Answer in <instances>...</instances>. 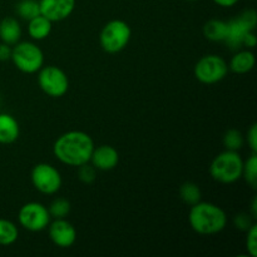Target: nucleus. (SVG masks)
Here are the masks:
<instances>
[{"mask_svg":"<svg viewBox=\"0 0 257 257\" xmlns=\"http://www.w3.org/2000/svg\"><path fill=\"white\" fill-rule=\"evenodd\" d=\"M94 150L92 137L82 131H70L64 133L54 142L53 152L62 163L72 167L88 163Z\"/></svg>","mask_w":257,"mask_h":257,"instance_id":"1","label":"nucleus"},{"mask_svg":"<svg viewBox=\"0 0 257 257\" xmlns=\"http://www.w3.org/2000/svg\"><path fill=\"white\" fill-rule=\"evenodd\" d=\"M188 221L195 232L200 235H216L225 230L227 225L226 212L211 202H198L191 206Z\"/></svg>","mask_w":257,"mask_h":257,"instance_id":"2","label":"nucleus"},{"mask_svg":"<svg viewBox=\"0 0 257 257\" xmlns=\"http://www.w3.org/2000/svg\"><path fill=\"white\" fill-rule=\"evenodd\" d=\"M243 161L236 151H228L220 153L213 158L210 166V175L220 183H233L242 177Z\"/></svg>","mask_w":257,"mask_h":257,"instance_id":"3","label":"nucleus"},{"mask_svg":"<svg viewBox=\"0 0 257 257\" xmlns=\"http://www.w3.org/2000/svg\"><path fill=\"white\" fill-rule=\"evenodd\" d=\"M132 35L130 25L119 19L110 20L103 27L99 35L100 47L109 54H115L128 45Z\"/></svg>","mask_w":257,"mask_h":257,"instance_id":"4","label":"nucleus"},{"mask_svg":"<svg viewBox=\"0 0 257 257\" xmlns=\"http://www.w3.org/2000/svg\"><path fill=\"white\" fill-rule=\"evenodd\" d=\"M10 59L20 72L27 74L39 72L44 64V54L42 49L32 42H18L13 48Z\"/></svg>","mask_w":257,"mask_h":257,"instance_id":"5","label":"nucleus"},{"mask_svg":"<svg viewBox=\"0 0 257 257\" xmlns=\"http://www.w3.org/2000/svg\"><path fill=\"white\" fill-rule=\"evenodd\" d=\"M257 24V14L253 9H245L237 17L227 22V34H226V45L231 50H237L243 47V38L246 33L255 32Z\"/></svg>","mask_w":257,"mask_h":257,"instance_id":"6","label":"nucleus"},{"mask_svg":"<svg viewBox=\"0 0 257 257\" xmlns=\"http://www.w3.org/2000/svg\"><path fill=\"white\" fill-rule=\"evenodd\" d=\"M38 84L47 95L53 98L63 97L69 88V79L60 68L47 65L39 69Z\"/></svg>","mask_w":257,"mask_h":257,"instance_id":"7","label":"nucleus"},{"mask_svg":"<svg viewBox=\"0 0 257 257\" xmlns=\"http://www.w3.org/2000/svg\"><path fill=\"white\" fill-rule=\"evenodd\" d=\"M228 65L223 58L208 54L201 58L195 65V77L203 84H215L227 75Z\"/></svg>","mask_w":257,"mask_h":257,"instance_id":"8","label":"nucleus"},{"mask_svg":"<svg viewBox=\"0 0 257 257\" xmlns=\"http://www.w3.org/2000/svg\"><path fill=\"white\" fill-rule=\"evenodd\" d=\"M50 218L52 217L48 208L39 202L25 203L18 215L20 225L32 232H40L45 230L50 223Z\"/></svg>","mask_w":257,"mask_h":257,"instance_id":"9","label":"nucleus"},{"mask_svg":"<svg viewBox=\"0 0 257 257\" xmlns=\"http://www.w3.org/2000/svg\"><path fill=\"white\" fill-rule=\"evenodd\" d=\"M32 183L40 193L54 195L62 187L59 171L48 163H39L32 170Z\"/></svg>","mask_w":257,"mask_h":257,"instance_id":"10","label":"nucleus"},{"mask_svg":"<svg viewBox=\"0 0 257 257\" xmlns=\"http://www.w3.org/2000/svg\"><path fill=\"white\" fill-rule=\"evenodd\" d=\"M49 237L53 243L62 248L70 247L77 240V231L74 226L65 218H55L49 223Z\"/></svg>","mask_w":257,"mask_h":257,"instance_id":"11","label":"nucleus"},{"mask_svg":"<svg viewBox=\"0 0 257 257\" xmlns=\"http://www.w3.org/2000/svg\"><path fill=\"white\" fill-rule=\"evenodd\" d=\"M40 14L50 22L67 19L75 8V0H39Z\"/></svg>","mask_w":257,"mask_h":257,"instance_id":"12","label":"nucleus"},{"mask_svg":"<svg viewBox=\"0 0 257 257\" xmlns=\"http://www.w3.org/2000/svg\"><path fill=\"white\" fill-rule=\"evenodd\" d=\"M89 162L94 166L95 170L110 171L117 167L119 162V155L114 147L103 145L97 148L94 147Z\"/></svg>","mask_w":257,"mask_h":257,"instance_id":"13","label":"nucleus"},{"mask_svg":"<svg viewBox=\"0 0 257 257\" xmlns=\"http://www.w3.org/2000/svg\"><path fill=\"white\" fill-rule=\"evenodd\" d=\"M20 128L18 120L8 113H0V143L10 145L19 138Z\"/></svg>","mask_w":257,"mask_h":257,"instance_id":"14","label":"nucleus"},{"mask_svg":"<svg viewBox=\"0 0 257 257\" xmlns=\"http://www.w3.org/2000/svg\"><path fill=\"white\" fill-rule=\"evenodd\" d=\"M22 38V28L19 22L13 17H7L0 22V39L3 43L15 45Z\"/></svg>","mask_w":257,"mask_h":257,"instance_id":"15","label":"nucleus"},{"mask_svg":"<svg viewBox=\"0 0 257 257\" xmlns=\"http://www.w3.org/2000/svg\"><path fill=\"white\" fill-rule=\"evenodd\" d=\"M256 58L252 52L250 50H240L236 53L231 59L228 69L232 70L236 74H246L251 72L255 67Z\"/></svg>","mask_w":257,"mask_h":257,"instance_id":"16","label":"nucleus"},{"mask_svg":"<svg viewBox=\"0 0 257 257\" xmlns=\"http://www.w3.org/2000/svg\"><path fill=\"white\" fill-rule=\"evenodd\" d=\"M50 32H52V22L39 14L38 17L33 18L29 20L28 24V33H29L30 38L34 40H43L45 38L49 37Z\"/></svg>","mask_w":257,"mask_h":257,"instance_id":"17","label":"nucleus"},{"mask_svg":"<svg viewBox=\"0 0 257 257\" xmlns=\"http://www.w3.org/2000/svg\"><path fill=\"white\" fill-rule=\"evenodd\" d=\"M227 34V22L211 19L203 25V35L211 42H225Z\"/></svg>","mask_w":257,"mask_h":257,"instance_id":"18","label":"nucleus"},{"mask_svg":"<svg viewBox=\"0 0 257 257\" xmlns=\"http://www.w3.org/2000/svg\"><path fill=\"white\" fill-rule=\"evenodd\" d=\"M19 230L14 222L0 218V246L13 245L18 240Z\"/></svg>","mask_w":257,"mask_h":257,"instance_id":"19","label":"nucleus"},{"mask_svg":"<svg viewBox=\"0 0 257 257\" xmlns=\"http://www.w3.org/2000/svg\"><path fill=\"white\" fill-rule=\"evenodd\" d=\"M180 197L186 205L193 206L198 203L202 197L200 187L195 182H185L180 187Z\"/></svg>","mask_w":257,"mask_h":257,"instance_id":"20","label":"nucleus"},{"mask_svg":"<svg viewBox=\"0 0 257 257\" xmlns=\"http://www.w3.org/2000/svg\"><path fill=\"white\" fill-rule=\"evenodd\" d=\"M15 12L23 20L29 22L33 18L38 17L40 14L39 2H37V0H20L17 4Z\"/></svg>","mask_w":257,"mask_h":257,"instance_id":"21","label":"nucleus"},{"mask_svg":"<svg viewBox=\"0 0 257 257\" xmlns=\"http://www.w3.org/2000/svg\"><path fill=\"white\" fill-rule=\"evenodd\" d=\"M242 177L247 182L251 188L256 190L257 187V155L252 152L246 162H243L242 168Z\"/></svg>","mask_w":257,"mask_h":257,"instance_id":"22","label":"nucleus"},{"mask_svg":"<svg viewBox=\"0 0 257 257\" xmlns=\"http://www.w3.org/2000/svg\"><path fill=\"white\" fill-rule=\"evenodd\" d=\"M243 136L240 131L237 130H228L223 136V146L226 150L228 151H236L241 150L243 146Z\"/></svg>","mask_w":257,"mask_h":257,"instance_id":"23","label":"nucleus"},{"mask_svg":"<svg viewBox=\"0 0 257 257\" xmlns=\"http://www.w3.org/2000/svg\"><path fill=\"white\" fill-rule=\"evenodd\" d=\"M50 217L65 218L70 212V202L65 198H55L48 207Z\"/></svg>","mask_w":257,"mask_h":257,"instance_id":"24","label":"nucleus"},{"mask_svg":"<svg viewBox=\"0 0 257 257\" xmlns=\"http://www.w3.org/2000/svg\"><path fill=\"white\" fill-rule=\"evenodd\" d=\"M78 177L83 183L89 185V183L94 182L97 178V170L94 168V166L89 165V162L84 163L78 167Z\"/></svg>","mask_w":257,"mask_h":257,"instance_id":"25","label":"nucleus"},{"mask_svg":"<svg viewBox=\"0 0 257 257\" xmlns=\"http://www.w3.org/2000/svg\"><path fill=\"white\" fill-rule=\"evenodd\" d=\"M247 238H246V247H247L248 255L251 257L257 256V225L253 223L247 231Z\"/></svg>","mask_w":257,"mask_h":257,"instance_id":"26","label":"nucleus"},{"mask_svg":"<svg viewBox=\"0 0 257 257\" xmlns=\"http://www.w3.org/2000/svg\"><path fill=\"white\" fill-rule=\"evenodd\" d=\"M233 222H235L236 228H238V230L241 231H245L246 232V231H247L248 228L255 223V218H253L250 213L243 212V213H238V215H236Z\"/></svg>","mask_w":257,"mask_h":257,"instance_id":"27","label":"nucleus"},{"mask_svg":"<svg viewBox=\"0 0 257 257\" xmlns=\"http://www.w3.org/2000/svg\"><path fill=\"white\" fill-rule=\"evenodd\" d=\"M247 145L253 153L257 152V124L253 123L247 131Z\"/></svg>","mask_w":257,"mask_h":257,"instance_id":"28","label":"nucleus"},{"mask_svg":"<svg viewBox=\"0 0 257 257\" xmlns=\"http://www.w3.org/2000/svg\"><path fill=\"white\" fill-rule=\"evenodd\" d=\"M12 45L0 43V62H7L12 58Z\"/></svg>","mask_w":257,"mask_h":257,"instance_id":"29","label":"nucleus"},{"mask_svg":"<svg viewBox=\"0 0 257 257\" xmlns=\"http://www.w3.org/2000/svg\"><path fill=\"white\" fill-rule=\"evenodd\" d=\"M256 43H257V39H256L255 32L246 33L245 38H243V45L248 48H253L256 45Z\"/></svg>","mask_w":257,"mask_h":257,"instance_id":"30","label":"nucleus"},{"mask_svg":"<svg viewBox=\"0 0 257 257\" xmlns=\"http://www.w3.org/2000/svg\"><path fill=\"white\" fill-rule=\"evenodd\" d=\"M215 4L220 5V7H223V8H231L233 7L235 4H237L240 0H212Z\"/></svg>","mask_w":257,"mask_h":257,"instance_id":"31","label":"nucleus"},{"mask_svg":"<svg viewBox=\"0 0 257 257\" xmlns=\"http://www.w3.org/2000/svg\"><path fill=\"white\" fill-rule=\"evenodd\" d=\"M250 213L251 216H252L253 218H257V198L256 197H253V200H252V202H251V207H250Z\"/></svg>","mask_w":257,"mask_h":257,"instance_id":"32","label":"nucleus"},{"mask_svg":"<svg viewBox=\"0 0 257 257\" xmlns=\"http://www.w3.org/2000/svg\"><path fill=\"white\" fill-rule=\"evenodd\" d=\"M187 2H196V0H187Z\"/></svg>","mask_w":257,"mask_h":257,"instance_id":"33","label":"nucleus"}]
</instances>
